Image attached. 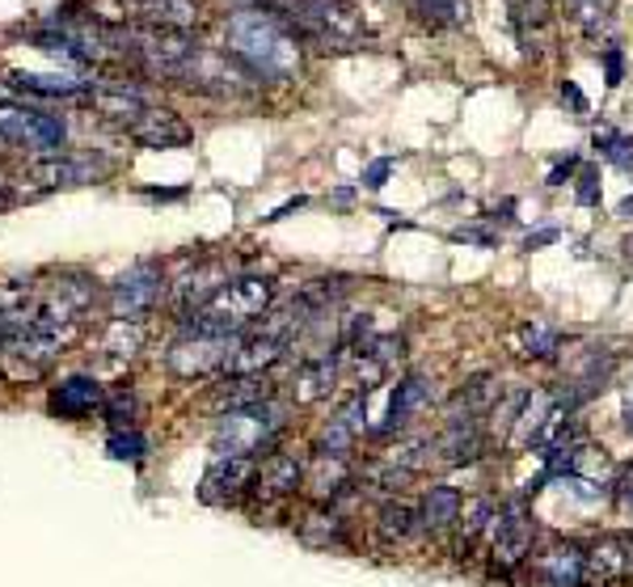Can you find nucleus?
<instances>
[{"mask_svg": "<svg viewBox=\"0 0 633 587\" xmlns=\"http://www.w3.org/2000/svg\"><path fill=\"white\" fill-rule=\"evenodd\" d=\"M224 47L258 81H271V85H284L300 72V38L271 9H237L224 22Z\"/></svg>", "mask_w": 633, "mask_h": 587, "instance_id": "nucleus-1", "label": "nucleus"}, {"mask_svg": "<svg viewBox=\"0 0 633 587\" xmlns=\"http://www.w3.org/2000/svg\"><path fill=\"white\" fill-rule=\"evenodd\" d=\"M262 9L284 17L300 43H316L325 51H350L363 43V22L350 0H262Z\"/></svg>", "mask_w": 633, "mask_h": 587, "instance_id": "nucleus-2", "label": "nucleus"}, {"mask_svg": "<svg viewBox=\"0 0 633 587\" xmlns=\"http://www.w3.org/2000/svg\"><path fill=\"white\" fill-rule=\"evenodd\" d=\"M271 300H275V284L266 275H232L199 313H190L187 330H199V334H246L253 318L271 309Z\"/></svg>", "mask_w": 633, "mask_h": 587, "instance_id": "nucleus-3", "label": "nucleus"}, {"mask_svg": "<svg viewBox=\"0 0 633 587\" xmlns=\"http://www.w3.org/2000/svg\"><path fill=\"white\" fill-rule=\"evenodd\" d=\"M284 427V406H275V402L224 410L212 431V448H216V457H262L279 440Z\"/></svg>", "mask_w": 633, "mask_h": 587, "instance_id": "nucleus-4", "label": "nucleus"}, {"mask_svg": "<svg viewBox=\"0 0 633 587\" xmlns=\"http://www.w3.org/2000/svg\"><path fill=\"white\" fill-rule=\"evenodd\" d=\"M241 334H199V330H187L169 351H165V363L174 376L182 381H203V376H216L228 368V359L237 351Z\"/></svg>", "mask_w": 633, "mask_h": 587, "instance_id": "nucleus-5", "label": "nucleus"}, {"mask_svg": "<svg viewBox=\"0 0 633 587\" xmlns=\"http://www.w3.org/2000/svg\"><path fill=\"white\" fill-rule=\"evenodd\" d=\"M0 140L26 148L34 157H56L68 140L60 115L38 106H0Z\"/></svg>", "mask_w": 633, "mask_h": 587, "instance_id": "nucleus-6", "label": "nucleus"}, {"mask_svg": "<svg viewBox=\"0 0 633 587\" xmlns=\"http://www.w3.org/2000/svg\"><path fill=\"white\" fill-rule=\"evenodd\" d=\"M182 85L199 89V94H216V98H241V94H250L258 85V76L241 60H232L228 51H216V47L199 43L194 60L182 72Z\"/></svg>", "mask_w": 633, "mask_h": 587, "instance_id": "nucleus-7", "label": "nucleus"}, {"mask_svg": "<svg viewBox=\"0 0 633 587\" xmlns=\"http://www.w3.org/2000/svg\"><path fill=\"white\" fill-rule=\"evenodd\" d=\"M533 546H537V520L524 503H503L499 507V520H494V532H490V562L494 571H515L533 558Z\"/></svg>", "mask_w": 633, "mask_h": 587, "instance_id": "nucleus-8", "label": "nucleus"}, {"mask_svg": "<svg viewBox=\"0 0 633 587\" xmlns=\"http://www.w3.org/2000/svg\"><path fill=\"white\" fill-rule=\"evenodd\" d=\"M160 288H165V279H160L157 262H135L131 271H123L110 284V318L115 322H140L160 300Z\"/></svg>", "mask_w": 633, "mask_h": 587, "instance_id": "nucleus-9", "label": "nucleus"}, {"mask_svg": "<svg viewBox=\"0 0 633 587\" xmlns=\"http://www.w3.org/2000/svg\"><path fill=\"white\" fill-rule=\"evenodd\" d=\"M633 579V541L630 537H600L587 546L583 584L587 587H621Z\"/></svg>", "mask_w": 633, "mask_h": 587, "instance_id": "nucleus-10", "label": "nucleus"}, {"mask_svg": "<svg viewBox=\"0 0 633 587\" xmlns=\"http://www.w3.org/2000/svg\"><path fill=\"white\" fill-rule=\"evenodd\" d=\"M253 474H258V457H216L212 469L203 474V487H199V499L203 503H237L241 494H250Z\"/></svg>", "mask_w": 633, "mask_h": 587, "instance_id": "nucleus-11", "label": "nucleus"}, {"mask_svg": "<svg viewBox=\"0 0 633 587\" xmlns=\"http://www.w3.org/2000/svg\"><path fill=\"white\" fill-rule=\"evenodd\" d=\"M583 562H587L583 546L553 541L537 558H528V571H533V584L537 587H578L583 584Z\"/></svg>", "mask_w": 633, "mask_h": 587, "instance_id": "nucleus-12", "label": "nucleus"}, {"mask_svg": "<svg viewBox=\"0 0 633 587\" xmlns=\"http://www.w3.org/2000/svg\"><path fill=\"white\" fill-rule=\"evenodd\" d=\"M304 487V465L291 453H271L266 460H258V474H253L250 494L258 503H284L296 490Z\"/></svg>", "mask_w": 633, "mask_h": 587, "instance_id": "nucleus-13", "label": "nucleus"}, {"mask_svg": "<svg viewBox=\"0 0 633 587\" xmlns=\"http://www.w3.org/2000/svg\"><path fill=\"white\" fill-rule=\"evenodd\" d=\"M363 419H368V393L350 390V397L343 402V410L321 427V435H316V453H325V457H350L355 440H359L363 427H368Z\"/></svg>", "mask_w": 633, "mask_h": 587, "instance_id": "nucleus-14", "label": "nucleus"}, {"mask_svg": "<svg viewBox=\"0 0 633 587\" xmlns=\"http://www.w3.org/2000/svg\"><path fill=\"white\" fill-rule=\"evenodd\" d=\"M110 165L97 161V157H68V153H56V157H38L31 165V182L56 191V187H85V182H97L106 178Z\"/></svg>", "mask_w": 633, "mask_h": 587, "instance_id": "nucleus-15", "label": "nucleus"}, {"mask_svg": "<svg viewBox=\"0 0 633 587\" xmlns=\"http://www.w3.org/2000/svg\"><path fill=\"white\" fill-rule=\"evenodd\" d=\"M284 338H275V334H266V330H253V334H241V343H237V351L228 359V368H224V376H266L279 359L287 356Z\"/></svg>", "mask_w": 633, "mask_h": 587, "instance_id": "nucleus-16", "label": "nucleus"}, {"mask_svg": "<svg viewBox=\"0 0 633 587\" xmlns=\"http://www.w3.org/2000/svg\"><path fill=\"white\" fill-rule=\"evenodd\" d=\"M127 135L135 140V144H144V148H182L190 144V123L178 115V110H169V106H148L131 128Z\"/></svg>", "mask_w": 633, "mask_h": 587, "instance_id": "nucleus-17", "label": "nucleus"}, {"mask_svg": "<svg viewBox=\"0 0 633 587\" xmlns=\"http://www.w3.org/2000/svg\"><path fill=\"white\" fill-rule=\"evenodd\" d=\"M499 507L490 494H477L465 503L461 512V524H456V554L474 558V550H490V532H494V520H499Z\"/></svg>", "mask_w": 633, "mask_h": 587, "instance_id": "nucleus-18", "label": "nucleus"}, {"mask_svg": "<svg viewBox=\"0 0 633 587\" xmlns=\"http://www.w3.org/2000/svg\"><path fill=\"white\" fill-rule=\"evenodd\" d=\"M228 279H232V275H228V266H224V262H194V271L182 275V279L174 284V304H178V309L190 318V313H199L212 296L220 292Z\"/></svg>", "mask_w": 633, "mask_h": 587, "instance_id": "nucleus-19", "label": "nucleus"}, {"mask_svg": "<svg viewBox=\"0 0 633 587\" xmlns=\"http://www.w3.org/2000/svg\"><path fill=\"white\" fill-rule=\"evenodd\" d=\"M338 376H343L338 356L300 359V368H296V376H291V397H296L300 406H316V402H325V397L334 393Z\"/></svg>", "mask_w": 633, "mask_h": 587, "instance_id": "nucleus-20", "label": "nucleus"}, {"mask_svg": "<svg viewBox=\"0 0 633 587\" xmlns=\"http://www.w3.org/2000/svg\"><path fill=\"white\" fill-rule=\"evenodd\" d=\"M101 402H106V393H101L94 376H68L47 397L56 419H89L94 410H101Z\"/></svg>", "mask_w": 633, "mask_h": 587, "instance_id": "nucleus-21", "label": "nucleus"}, {"mask_svg": "<svg viewBox=\"0 0 633 587\" xmlns=\"http://www.w3.org/2000/svg\"><path fill=\"white\" fill-rule=\"evenodd\" d=\"M427 402H431V385H427V376H406V381H397V390L389 393L384 423L372 427V435H377V440H384V435H397V431L410 423Z\"/></svg>", "mask_w": 633, "mask_h": 587, "instance_id": "nucleus-22", "label": "nucleus"}, {"mask_svg": "<svg viewBox=\"0 0 633 587\" xmlns=\"http://www.w3.org/2000/svg\"><path fill=\"white\" fill-rule=\"evenodd\" d=\"M131 17L153 26V31H178L187 34L190 26H199V4L194 0H127Z\"/></svg>", "mask_w": 633, "mask_h": 587, "instance_id": "nucleus-23", "label": "nucleus"}, {"mask_svg": "<svg viewBox=\"0 0 633 587\" xmlns=\"http://www.w3.org/2000/svg\"><path fill=\"white\" fill-rule=\"evenodd\" d=\"M89 101H94L97 115H106V119H115V123H127V128L153 106L140 85H127V81H106V85H97L94 94H89Z\"/></svg>", "mask_w": 633, "mask_h": 587, "instance_id": "nucleus-24", "label": "nucleus"}, {"mask_svg": "<svg viewBox=\"0 0 633 587\" xmlns=\"http://www.w3.org/2000/svg\"><path fill=\"white\" fill-rule=\"evenodd\" d=\"M461 512H465V499H461V490H456V487H447V482H435V487H427L422 503H418V520H422V532H431V537H443V532H452V528L461 524Z\"/></svg>", "mask_w": 633, "mask_h": 587, "instance_id": "nucleus-25", "label": "nucleus"}, {"mask_svg": "<svg viewBox=\"0 0 633 587\" xmlns=\"http://www.w3.org/2000/svg\"><path fill=\"white\" fill-rule=\"evenodd\" d=\"M422 532V520H418V503L410 499H384L377 512V541L380 546H389V550H397V546H406Z\"/></svg>", "mask_w": 633, "mask_h": 587, "instance_id": "nucleus-26", "label": "nucleus"}, {"mask_svg": "<svg viewBox=\"0 0 633 587\" xmlns=\"http://www.w3.org/2000/svg\"><path fill=\"white\" fill-rule=\"evenodd\" d=\"M304 487L313 494L316 503H334L347 487H355V469H350V457H325L316 453L309 474H304Z\"/></svg>", "mask_w": 633, "mask_h": 587, "instance_id": "nucleus-27", "label": "nucleus"}, {"mask_svg": "<svg viewBox=\"0 0 633 587\" xmlns=\"http://www.w3.org/2000/svg\"><path fill=\"white\" fill-rule=\"evenodd\" d=\"M486 444H490L486 423H443V435L435 440L440 457L452 460V465H469V460H477L486 453Z\"/></svg>", "mask_w": 633, "mask_h": 587, "instance_id": "nucleus-28", "label": "nucleus"}, {"mask_svg": "<svg viewBox=\"0 0 633 587\" xmlns=\"http://www.w3.org/2000/svg\"><path fill=\"white\" fill-rule=\"evenodd\" d=\"M511 347L524 359H553L562 351V330L549 326V322H524L511 334Z\"/></svg>", "mask_w": 633, "mask_h": 587, "instance_id": "nucleus-29", "label": "nucleus"}, {"mask_svg": "<svg viewBox=\"0 0 633 587\" xmlns=\"http://www.w3.org/2000/svg\"><path fill=\"white\" fill-rule=\"evenodd\" d=\"M144 338H148L144 322H115V318H110L106 330H101V338H97V351L106 359H131V356H140Z\"/></svg>", "mask_w": 633, "mask_h": 587, "instance_id": "nucleus-30", "label": "nucleus"}, {"mask_svg": "<svg viewBox=\"0 0 633 587\" xmlns=\"http://www.w3.org/2000/svg\"><path fill=\"white\" fill-rule=\"evenodd\" d=\"M300 541L316 546V550H330V546H350L347 520L338 512H313L300 520Z\"/></svg>", "mask_w": 633, "mask_h": 587, "instance_id": "nucleus-31", "label": "nucleus"}, {"mask_svg": "<svg viewBox=\"0 0 633 587\" xmlns=\"http://www.w3.org/2000/svg\"><path fill=\"white\" fill-rule=\"evenodd\" d=\"M271 385L266 376H224V385L216 390V402L224 410H241V406H262L271 402Z\"/></svg>", "mask_w": 633, "mask_h": 587, "instance_id": "nucleus-32", "label": "nucleus"}, {"mask_svg": "<svg viewBox=\"0 0 633 587\" xmlns=\"http://www.w3.org/2000/svg\"><path fill=\"white\" fill-rule=\"evenodd\" d=\"M570 13V22L587 38H600L604 31H612V13H617V0H562Z\"/></svg>", "mask_w": 633, "mask_h": 587, "instance_id": "nucleus-33", "label": "nucleus"}, {"mask_svg": "<svg viewBox=\"0 0 633 587\" xmlns=\"http://www.w3.org/2000/svg\"><path fill=\"white\" fill-rule=\"evenodd\" d=\"M17 89H26V94H43V98H76V94H85V85L81 81H72V76H38V72H13L9 76Z\"/></svg>", "mask_w": 633, "mask_h": 587, "instance_id": "nucleus-34", "label": "nucleus"}, {"mask_svg": "<svg viewBox=\"0 0 633 587\" xmlns=\"http://www.w3.org/2000/svg\"><path fill=\"white\" fill-rule=\"evenodd\" d=\"M410 9L431 26H461L469 17V0H410Z\"/></svg>", "mask_w": 633, "mask_h": 587, "instance_id": "nucleus-35", "label": "nucleus"}, {"mask_svg": "<svg viewBox=\"0 0 633 587\" xmlns=\"http://www.w3.org/2000/svg\"><path fill=\"white\" fill-rule=\"evenodd\" d=\"M596 153L617 169H633V140L625 131H596Z\"/></svg>", "mask_w": 633, "mask_h": 587, "instance_id": "nucleus-36", "label": "nucleus"}, {"mask_svg": "<svg viewBox=\"0 0 633 587\" xmlns=\"http://www.w3.org/2000/svg\"><path fill=\"white\" fill-rule=\"evenodd\" d=\"M135 410H140V402H135V393L131 390L110 393V397L101 402V419H106V423H115L119 431L135 423Z\"/></svg>", "mask_w": 633, "mask_h": 587, "instance_id": "nucleus-37", "label": "nucleus"}, {"mask_svg": "<svg viewBox=\"0 0 633 587\" xmlns=\"http://www.w3.org/2000/svg\"><path fill=\"white\" fill-rule=\"evenodd\" d=\"M106 448H110V457L115 460H140L148 453V440H144L140 431H115Z\"/></svg>", "mask_w": 633, "mask_h": 587, "instance_id": "nucleus-38", "label": "nucleus"}, {"mask_svg": "<svg viewBox=\"0 0 633 587\" xmlns=\"http://www.w3.org/2000/svg\"><path fill=\"white\" fill-rule=\"evenodd\" d=\"M604 76H608V85L617 89L621 81H625V56H621V47H604Z\"/></svg>", "mask_w": 633, "mask_h": 587, "instance_id": "nucleus-39", "label": "nucleus"}, {"mask_svg": "<svg viewBox=\"0 0 633 587\" xmlns=\"http://www.w3.org/2000/svg\"><path fill=\"white\" fill-rule=\"evenodd\" d=\"M389 173H393V157H377V161L363 169V187L368 191H380L389 182Z\"/></svg>", "mask_w": 633, "mask_h": 587, "instance_id": "nucleus-40", "label": "nucleus"}, {"mask_svg": "<svg viewBox=\"0 0 633 587\" xmlns=\"http://www.w3.org/2000/svg\"><path fill=\"white\" fill-rule=\"evenodd\" d=\"M612 490H617V499H621V507L625 512H633V460L617 474V482H612Z\"/></svg>", "mask_w": 633, "mask_h": 587, "instance_id": "nucleus-41", "label": "nucleus"}, {"mask_svg": "<svg viewBox=\"0 0 633 587\" xmlns=\"http://www.w3.org/2000/svg\"><path fill=\"white\" fill-rule=\"evenodd\" d=\"M578 203H583V207L600 203V178H596V173H583V178H578Z\"/></svg>", "mask_w": 633, "mask_h": 587, "instance_id": "nucleus-42", "label": "nucleus"}, {"mask_svg": "<svg viewBox=\"0 0 633 587\" xmlns=\"http://www.w3.org/2000/svg\"><path fill=\"white\" fill-rule=\"evenodd\" d=\"M574 169H578V157H566V161H558L553 169H549L545 182H549V187H566V178L574 173Z\"/></svg>", "mask_w": 633, "mask_h": 587, "instance_id": "nucleus-43", "label": "nucleus"}, {"mask_svg": "<svg viewBox=\"0 0 633 587\" xmlns=\"http://www.w3.org/2000/svg\"><path fill=\"white\" fill-rule=\"evenodd\" d=\"M562 232L558 229H537V232H528V241H524V250H540V245H553Z\"/></svg>", "mask_w": 633, "mask_h": 587, "instance_id": "nucleus-44", "label": "nucleus"}, {"mask_svg": "<svg viewBox=\"0 0 633 587\" xmlns=\"http://www.w3.org/2000/svg\"><path fill=\"white\" fill-rule=\"evenodd\" d=\"M452 237H456V241H474V245H486V250L494 245V237H490V232H481V229H456Z\"/></svg>", "mask_w": 633, "mask_h": 587, "instance_id": "nucleus-45", "label": "nucleus"}, {"mask_svg": "<svg viewBox=\"0 0 633 587\" xmlns=\"http://www.w3.org/2000/svg\"><path fill=\"white\" fill-rule=\"evenodd\" d=\"M562 101H570V106H574V110H578V115H583V110H587V98H583V89H578V85H574V81H566V85H562Z\"/></svg>", "mask_w": 633, "mask_h": 587, "instance_id": "nucleus-46", "label": "nucleus"}, {"mask_svg": "<svg viewBox=\"0 0 633 587\" xmlns=\"http://www.w3.org/2000/svg\"><path fill=\"white\" fill-rule=\"evenodd\" d=\"M621 419H625V431L633 435V385L625 390V406H621Z\"/></svg>", "mask_w": 633, "mask_h": 587, "instance_id": "nucleus-47", "label": "nucleus"}, {"mask_svg": "<svg viewBox=\"0 0 633 587\" xmlns=\"http://www.w3.org/2000/svg\"><path fill=\"white\" fill-rule=\"evenodd\" d=\"M4 338H9V313L0 309V347H4Z\"/></svg>", "mask_w": 633, "mask_h": 587, "instance_id": "nucleus-48", "label": "nucleus"}, {"mask_svg": "<svg viewBox=\"0 0 633 587\" xmlns=\"http://www.w3.org/2000/svg\"><path fill=\"white\" fill-rule=\"evenodd\" d=\"M617 212H621V216H633V195L625 199V203H621V207H617Z\"/></svg>", "mask_w": 633, "mask_h": 587, "instance_id": "nucleus-49", "label": "nucleus"}, {"mask_svg": "<svg viewBox=\"0 0 633 587\" xmlns=\"http://www.w3.org/2000/svg\"><path fill=\"white\" fill-rule=\"evenodd\" d=\"M228 4H237V9H253L258 0H228Z\"/></svg>", "mask_w": 633, "mask_h": 587, "instance_id": "nucleus-50", "label": "nucleus"}, {"mask_svg": "<svg viewBox=\"0 0 633 587\" xmlns=\"http://www.w3.org/2000/svg\"><path fill=\"white\" fill-rule=\"evenodd\" d=\"M4 195H9V182H4V173H0V203H4Z\"/></svg>", "mask_w": 633, "mask_h": 587, "instance_id": "nucleus-51", "label": "nucleus"}]
</instances>
